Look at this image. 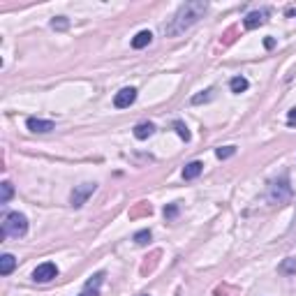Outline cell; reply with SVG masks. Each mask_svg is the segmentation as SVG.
Here are the masks:
<instances>
[{"label":"cell","mask_w":296,"mask_h":296,"mask_svg":"<svg viewBox=\"0 0 296 296\" xmlns=\"http://www.w3.org/2000/svg\"><path fill=\"white\" fill-rule=\"evenodd\" d=\"M264 44H266V49H273V47H275V40H273V37H268Z\"/></svg>","instance_id":"cell-29"},{"label":"cell","mask_w":296,"mask_h":296,"mask_svg":"<svg viewBox=\"0 0 296 296\" xmlns=\"http://www.w3.org/2000/svg\"><path fill=\"white\" fill-rule=\"evenodd\" d=\"M153 132H155V125H153V123H139V125L134 127V137H137V139H148Z\"/></svg>","instance_id":"cell-13"},{"label":"cell","mask_w":296,"mask_h":296,"mask_svg":"<svg viewBox=\"0 0 296 296\" xmlns=\"http://www.w3.org/2000/svg\"><path fill=\"white\" fill-rule=\"evenodd\" d=\"M234 153H236L234 146H224V148H218V151H215V155H218L220 160H227V157H231Z\"/></svg>","instance_id":"cell-22"},{"label":"cell","mask_w":296,"mask_h":296,"mask_svg":"<svg viewBox=\"0 0 296 296\" xmlns=\"http://www.w3.org/2000/svg\"><path fill=\"white\" fill-rule=\"evenodd\" d=\"M151 42H153V33L151 31H141V33H137V35H134L132 47L134 49H144V47H148Z\"/></svg>","instance_id":"cell-11"},{"label":"cell","mask_w":296,"mask_h":296,"mask_svg":"<svg viewBox=\"0 0 296 296\" xmlns=\"http://www.w3.org/2000/svg\"><path fill=\"white\" fill-rule=\"evenodd\" d=\"M67 26H70V21H67L65 17H56L54 21H51V28H54V31H67Z\"/></svg>","instance_id":"cell-20"},{"label":"cell","mask_w":296,"mask_h":296,"mask_svg":"<svg viewBox=\"0 0 296 296\" xmlns=\"http://www.w3.org/2000/svg\"><path fill=\"white\" fill-rule=\"evenodd\" d=\"M287 123H289V125H296V109L289 111V116H287Z\"/></svg>","instance_id":"cell-27"},{"label":"cell","mask_w":296,"mask_h":296,"mask_svg":"<svg viewBox=\"0 0 296 296\" xmlns=\"http://www.w3.org/2000/svg\"><path fill=\"white\" fill-rule=\"evenodd\" d=\"M201 169H204V164H201L199 160H194V162L183 167V178H185V181H192V178H197V176L201 174Z\"/></svg>","instance_id":"cell-10"},{"label":"cell","mask_w":296,"mask_h":296,"mask_svg":"<svg viewBox=\"0 0 296 296\" xmlns=\"http://www.w3.org/2000/svg\"><path fill=\"white\" fill-rule=\"evenodd\" d=\"M28 130L31 132H51L54 130V123L51 121H42V118H28Z\"/></svg>","instance_id":"cell-9"},{"label":"cell","mask_w":296,"mask_h":296,"mask_svg":"<svg viewBox=\"0 0 296 296\" xmlns=\"http://www.w3.org/2000/svg\"><path fill=\"white\" fill-rule=\"evenodd\" d=\"M148 241H151V231L148 229L137 231V234H134V243H137V245H146Z\"/></svg>","instance_id":"cell-18"},{"label":"cell","mask_w":296,"mask_h":296,"mask_svg":"<svg viewBox=\"0 0 296 296\" xmlns=\"http://www.w3.org/2000/svg\"><path fill=\"white\" fill-rule=\"evenodd\" d=\"M248 79H245V77H234V79H231V81H229V88H231V93H245V91H248Z\"/></svg>","instance_id":"cell-14"},{"label":"cell","mask_w":296,"mask_h":296,"mask_svg":"<svg viewBox=\"0 0 296 296\" xmlns=\"http://www.w3.org/2000/svg\"><path fill=\"white\" fill-rule=\"evenodd\" d=\"M160 254H162V252H160V250H155V252L151 254V261H148V257H146V261L141 264V268H139V271H141V275H148V273H151L153 268H155L157 259H160Z\"/></svg>","instance_id":"cell-15"},{"label":"cell","mask_w":296,"mask_h":296,"mask_svg":"<svg viewBox=\"0 0 296 296\" xmlns=\"http://www.w3.org/2000/svg\"><path fill=\"white\" fill-rule=\"evenodd\" d=\"M95 183H81V185H77L72 190V194H70V201H72L74 208H79V206H84L86 199L91 197L93 192H95Z\"/></svg>","instance_id":"cell-4"},{"label":"cell","mask_w":296,"mask_h":296,"mask_svg":"<svg viewBox=\"0 0 296 296\" xmlns=\"http://www.w3.org/2000/svg\"><path fill=\"white\" fill-rule=\"evenodd\" d=\"M206 10H208V3H204V0H190V3H185V5L178 7V12L174 14L171 24L164 26V33H167L169 37L181 35L183 31L192 28V26L204 17Z\"/></svg>","instance_id":"cell-1"},{"label":"cell","mask_w":296,"mask_h":296,"mask_svg":"<svg viewBox=\"0 0 296 296\" xmlns=\"http://www.w3.org/2000/svg\"><path fill=\"white\" fill-rule=\"evenodd\" d=\"M215 294H229V296H238V289H234V287H227V284H220L218 289H215Z\"/></svg>","instance_id":"cell-25"},{"label":"cell","mask_w":296,"mask_h":296,"mask_svg":"<svg viewBox=\"0 0 296 296\" xmlns=\"http://www.w3.org/2000/svg\"><path fill=\"white\" fill-rule=\"evenodd\" d=\"M153 213V206L151 201H139V204H134L130 208V220H137V218H148Z\"/></svg>","instance_id":"cell-8"},{"label":"cell","mask_w":296,"mask_h":296,"mask_svg":"<svg viewBox=\"0 0 296 296\" xmlns=\"http://www.w3.org/2000/svg\"><path fill=\"white\" fill-rule=\"evenodd\" d=\"M102 280H104V273H95V275L86 282V289H97V287L102 284Z\"/></svg>","instance_id":"cell-19"},{"label":"cell","mask_w":296,"mask_h":296,"mask_svg":"<svg viewBox=\"0 0 296 296\" xmlns=\"http://www.w3.org/2000/svg\"><path fill=\"white\" fill-rule=\"evenodd\" d=\"M14 266H17V259L12 254H3L0 257V275H10L14 271Z\"/></svg>","instance_id":"cell-12"},{"label":"cell","mask_w":296,"mask_h":296,"mask_svg":"<svg viewBox=\"0 0 296 296\" xmlns=\"http://www.w3.org/2000/svg\"><path fill=\"white\" fill-rule=\"evenodd\" d=\"M291 197V185H289V178H287V174H282L280 178H275V181L268 185V201L271 204H284V201H289Z\"/></svg>","instance_id":"cell-2"},{"label":"cell","mask_w":296,"mask_h":296,"mask_svg":"<svg viewBox=\"0 0 296 296\" xmlns=\"http://www.w3.org/2000/svg\"><path fill=\"white\" fill-rule=\"evenodd\" d=\"M174 127H176V132H178V137H181L183 141H190V132H187V127H185V123H181V121H176L174 123Z\"/></svg>","instance_id":"cell-21"},{"label":"cell","mask_w":296,"mask_h":296,"mask_svg":"<svg viewBox=\"0 0 296 296\" xmlns=\"http://www.w3.org/2000/svg\"><path fill=\"white\" fill-rule=\"evenodd\" d=\"M12 194H14V187L10 181H5L3 185H0V204H7V201L12 199Z\"/></svg>","instance_id":"cell-16"},{"label":"cell","mask_w":296,"mask_h":296,"mask_svg":"<svg viewBox=\"0 0 296 296\" xmlns=\"http://www.w3.org/2000/svg\"><path fill=\"white\" fill-rule=\"evenodd\" d=\"M266 17H268V10H259V12H250L243 21V26L248 28V31H254V28H259V26L266 24Z\"/></svg>","instance_id":"cell-7"},{"label":"cell","mask_w":296,"mask_h":296,"mask_svg":"<svg viewBox=\"0 0 296 296\" xmlns=\"http://www.w3.org/2000/svg\"><path fill=\"white\" fill-rule=\"evenodd\" d=\"M176 215H178V206H176V204L164 206V218H167V220H174Z\"/></svg>","instance_id":"cell-23"},{"label":"cell","mask_w":296,"mask_h":296,"mask_svg":"<svg viewBox=\"0 0 296 296\" xmlns=\"http://www.w3.org/2000/svg\"><path fill=\"white\" fill-rule=\"evenodd\" d=\"M234 35H236V28H229V31L224 33V40H222V44H231V42H234Z\"/></svg>","instance_id":"cell-26"},{"label":"cell","mask_w":296,"mask_h":296,"mask_svg":"<svg viewBox=\"0 0 296 296\" xmlns=\"http://www.w3.org/2000/svg\"><path fill=\"white\" fill-rule=\"evenodd\" d=\"M79 296H97V289H84Z\"/></svg>","instance_id":"cell-28"},{"label":"cell","mask_w":296,"mask_h":296,"mask_svg":"<svg viewBox=\"0 0 296 296\" xmlns=\"http://www.w3.org/2000/svg\"><path fill=\"white\" fill-rule=\"evenodd\" d=\"M56 275H58V268H56V264H51V261H44V264H40L33 271V280L35 282H49V280H54Z\"/></svg>","instance_id":"cell-5"},{"label":"cell","mask_w":296,"mask_h":296,"mask_svg":"<svg viewBox=\"0 0 296 296\" xmlns=\"http://www.w3.org/2000/svg\"><path fill=\"white\" fill-rule=\"evenodd\" d=\"M141 296H148V294H141Z\"/></svg>","instance_id":"cell-30"},{"label":"cell","mask_w":296,"mask_h":296,"mask_svg":"<svg viewBox=\"0 0 296 296\" xmlns=\"http://www.w3.org/2000/svg\"><path fill=\"white\" fill-rule=\"evenodd\" d=\"M28 231V220L21 213H7L5 220H3V236H12L19 238Z\"/></svg>","instance_id":"cell-3"},{"label":"cell","mask_w":296,"mask_h":296,"mask_svg":"<svg viewBox=\"0 0 296 296\" xmlns=\"http://www.w3.org/2000/svg\"><path fill=\"white\" fill-rule=\"evenodd\" d=\"M134 100H137V91L134 88H123L121 93H116L114 104L116 109H127L130 104H134Z\"/></svg>","instance_id":"cell-6"},{"label":"cell","mask_w":296,"mask_h":296,"mask_svg":"<svg viewBox=\"0 0 296 296\" xmlns=\"http://www.w3.org/2000/svg\"><path fill=\"white\" fill-rule=\"evenodd\" d=\"M208 100H213V91H206L204 95H194L192 104H201V102H208Z\"/></svg>","instance_id":"cell-24"},{"label":"cell","mask_w":296,"mask_h":296,"mask_svg":"<svg viewBox=\"0 0 296 296\" xmlns=\"http://www.w3.org/2000/svg\"><path fill=\"white\" fill-rule=\"evenodd\" d=\"M280 273H296V259H284L282 264H280V268H278Z\"/></svg>","instance_id":"cell-17"}]
</instances>
